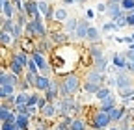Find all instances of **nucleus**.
Instances as JSON below:
<instances>
[{
    "label": "nucleus",
    "instance_id": "obj_24",
    "mask_svg": "<svg viewBox=\"0 0 134 130\" xmlns=\"http://www.w3.org/2000/svg\"><path fill=\"white\" fill-rule=\"evenodd\" d=\"M103 87V86H99V84H91V82H84V86H82V91L86 93V95H97V91Z\"/></svg>",
    "mask_w": 134,
    "mask_h": 130
},
{
    "label": "nucleus",
    "instance_id": "obj_4",
    "mask_svg": "<svg viewBox=\"0 0 134 130\" xmlns=\"http://www.w3.org/2000/svg\"><path fill=\"white\" fill-rule=\"evenodd\" d=\"M84 82H91V84L104 86V82H106V73H100V71H97V69H88L86 74H84Z\"/></svg>",
    "mask_w": 134,
    "mask_h": 130
},
{
    "label": "nucleus",
    "instance_id": "obj_1",
    "mask_svg": "<svg viewBox=\"0 0 134 130\" xmlns=\"http://www.w3.org/2000/svg\"><path fill=\"white\" fill-rule=\"evenodd\" d=\"M62 84H60V97H67V95H75L78 93V89L82 87V80L76 73H69L60 78Z\"/></svg>",
    "mask_w": 134,
    "mask_h": 130
},
{
    "label": "nucleus",
    "instance_id": "obj_46",
    "mask_svg": "<svg viewBox=\"0 0 134 130\" xmlns=\"http://www.w3.org/2000/svg\"><path fill=\"white\" fill-rule=\"evenodd\" d=\"M130 130H134V125H132V126H130Z\"/></svg>",
    "mask_w": 134,
    "mask_h": 130
},
{
    "label": "nucleus",
    "instance_id": "obj_32",
    "mask_svg": "<svg viewBox=\"0 0 134 130\" xmlns=\"http://www.w3.org/2000/svg\"><path fill=\"white\" fill-rule=\"evenodd\" d=\"M36 78H37V74L36 73H32V71H24V80L34 87V82H36Z\"/></svg>",
    "mask_w": 134,
    "mask_h": 130
},
{
    "label": "nucleus",
    "instance_id": "obj_12",
    "mask_svg": "<svg viewBox=\"0 0 134 130\" xmlns=\"http://www.w3.org/2000/svg\"><path fill=\"white\" fill-rule=\"evenodd\" d=\"M88 54L91 56V60H99V58L106 56L104 46L100 45V43H90V46H88Z\"/></svg>",
    "mask_w": 134,
    "mask_h": 130
},
{
    "label": "nucleus",
    "instance_id": "obj_5",
    "mask_svg": "<svg viewBox=\"0 0 134 130\" xmlns=\"http://www.w3.org/2000/svg\"><path fill=\"white\" fill-rule=\"evenodd\" d=\"M39 117L45 119V121H58V119H60V111H58L56 104H54V102H48V104L41 110Z\"/></svg>",
    "mask_w": 134,
    "mask_h": 130
},
{
    "label": "nucleus",
    "instance_id": "obj_15",
    "mask_svg": "<svg viewBox=\"0 0 134 130\" xmlns=\"http://www.w3.org/2000/svg\"><path fill=\"white\" fill-rule=\"evenodd\" d=\"M54 46H56V45L50 41V37L37 39V50L43 52V54H47V56H48V52H52V50H54Z\"/></svg>",
    "mask_w": 134,
    "mask_h": 130
},
{
    "label": "nucleus",
    "instance_id": "obj_10",
    "mask_svg": "<svg viewBox=\"0 0 134 130\" xmlns=\"http://www.w3.org/2000/svg\"><path fill=\"white\" fill-rule=\"evenodd\" d=\"M48 87H50V76H45V74H37L36 82H34V91L45 93V91H47Z\"/></svg>",
    "mask_w": 134,
    "mask_h": 130
},
{
    "label": "nucleus",
    "instance_id": "obj_40",
    "mask_svg": "<svg viewBox=\"0 0 134 130\" xmlns=\"http://www.w3.org/2000/svg\"><path fill=\"white\" fill-rule=\"evenodd\" d=\"M62 2H63L65 6H71V4H76V2H75V0H62Z\"/></svg>",
    "mask_w": 134,
    "mask_h": 130
},
{
    "label": "nucleus",
    "instance_id": "obj_16",
    "mask_svg": "<svg viewBox=\"0 0 134 130\" xmlns=\"http://www.w3.org/2000/svg\"><path fill=\"white\" fill-rule=\"evenodd\" d=\"M24 13L30 19H34V17L39 15V6H37L36 0H24Z\"/></svg>",
    "mask_w": 134,
    "mask_h": 130
},
{
    "label": "nucleus",
    "instance_id": "obj_3",
    "mask_svg": "<svg viewBox=\"0 0 134 130\" xmlns=\"http://www.w3.org/2000/svg\"><path fill=\"white\" fill-rule=\"evenodd\" d=\"M48 37L56 46H62V45H69L71 43V36L62 28V30H50L48 32Z\"/></svg>",
    "mask_w": 134,
    "mask_h": 130
},
{
    "label": "nucleus",
    "instance_id": "obj_19",
    "mask_svg": "<svg viewBox=\"0 0 134 130\" xmlns=\"http://www.w3.org/2000/svg\"><path fill=\"white\" fill-rule=\"evenodd\" d=\"M0 43H2V46H8V48L17 46V39L13 37V34H9V32H2V34H0Z\"/></svg>",
    "mask_w": 134,
    "mask_h": 130
},
{
    "label": "nucleus",
    "instance_id": "obj_26",
    "mask_svg": "<svg viewBox=\"0 0 134 130\" xmlns=\"http://www.w3.org/2000/svg\"><path fill=\"white\" fill-rule=\"evenodd\" d=\"M13 28H15V19H6V17H2V32H13Z\"/></svg>",
    "mask_w": 134,
    "mask_h": 130
},
{
    "label": "nucleus",
    "instance_id": "obj_30",
    "mask_svg": "<svg viewBox=\"0 0 134 130\" xmlns=\"http://www.w3.org/2000/svg\"><path fill=\"white\" fill-rule=\"evenodd\" d=\"M117 26H119V28H127L129 26V22H127V11H123L121 15H119V17H117L115 21H114Z\"/></svg>",
    "mask_w": 134,
    "mask_h": 130
},
{
    "label": "nucleus",
    "instance_id": "obj_20",
    "mask_svg": "<svg viewBox=\"0 0 134 130\" xmlns=\"http://www.w3.org/2000/svg\"><path fill=\"white\" fill-rule=\"evenodd\" d=\"M103 30H99L97 26H90V30H88V39L86 41H90V43H100V39H103Z\"/></svg>",
    "mask_w": 134,
    "mask_h": 130
},
{
    "label": "nucleus",
    "instance_id": "obj_34",
    "mask_svg": "<svg viewBox=\"0 0 134 130\" xmlns=\"http://www.w3.org/2000/svg\"><path fill=\"white\" fill-rule=\"evenodd\" d=\"M30 89H34V87H32V86L26 82L24 78H23L21 82H19V86H17V91H30Z\"/></svg>",
    "mask_w": 134,
    "mask_h": 130
},
{
    "label": "nucleus",
    "instance_id": "obj_8",
    "mask_svg": "<svg viewBox=\"0 0 134 130\" xmlns=\"http://www.w3.org/2000/svg\"><path fill=\"white\" fill-rule=\"evenodd\" d=\"M110 67H112V58H110V56H103V58L91 61V69H97V71H100V73H106Z\"/></svg>",
    "mask_w": 134,
    "mask_h": 130
},
{
    "label": "nucleus",
    "instance_id": "obj_18",
    "mask_svg": "<svg viewBox=\"0 0 134 130\" xmlns=\"http://www.w3.org/2000/svg\"><path fill=\"white\" fill-rule=\"evenodd\" d=\"M78 22H80V21H78V19H75V17H69V19L63 22V30L71 36V39L75 37V32H76V28H78Z\"/></svg>",
    "mask_w": 134,
    "mask_h": 130
},
{
    "label": "nucleus",
    "instance_id": "obj_41",
    "mask_svg": "<svg viewBox=\"0 0 134 130\" xmlns=\"http://www.w3.org/2000/svg\"><path fill=\"white\" fill-rule=\"evenodd\" d=\"M106 130H121V128H119V125H112V126H108Z\"/></svg>",
    "mask_w": 134,
    "mask_h": 130
},
{
    "label": "nucleus",
    "instance_id": "obj_11",
    "mask_svg": "<svg viewBox=\"0 0 134 130\" xmlns=\"http://www.w3.org/2000/svg\"><path fill=\"white\" fill-rule=\"evenodd\" d=\"M106 4H108L106 6V17H108V21H115L123 13L121 4H114V2H106Z\"/></svg>",
    "mask_w": 134,
    "mask_h": 130
},
{
    "label": "nucleus",
    "instance_id": "obj_31",
    "mask_svg": "<svg viewBox=\"0 0 134 130\" xmlns=\"http://www.w3.org/2000/svg\"><path fill=\"white\" fill-rule=\"evenodd\" d=\"M43 97H45V99H47L48 102H54V101L58 99V97H60V95H58L56 91H52V89H47V91L43 93Z\"/></svg>",
    "mask_w": 134,
    "mask_h": 130
},
{
    "label": "nucleus",
    "instance_id": "obj_39",
    "mask_svg": "<svg viewBox=\"0 0 134 130\" xmlns=\"http://www.w3.org/2000/svg\"><path fill=\"white\" fill-rule=\"evenodd\" d=\"M86 19L88 21H93L95 19V11L93 9H86Z\"/></svg>",
    "mask_w": 134,
    "mask_h": 130
},
{
    "label": "nucleus",
    "instance_id": "obj_33",
    "mask_svg": "<svg viewBox=\"0 0 134 130\" xmlns=\"http://www.w3.org/2000/svg\"><path fill=\"white\" fill-rule=\"evenodd\" d=\"M26 71H32V73L39 74V67H37V63L32 60V56H30V61H28V65H26Z\"/></svg>",
    "mask_w": 134,
    "mask_h": 130
},
{
    "label": "nucleus",
    "instance_id": "obj_27",
    "mask_svg": "<svg viewBox=\"0 0 134 130\" xmlns=\"http://www.w3.org/2000/svg\"><path fill=\"white\" fill-rule=\"evenodd\" d=\"M100 30H103L104 34H110V32H117V30H121V28L117 26L114 21H106V22L103 24V28H100Z\"/></svg>",
    "mask_w": 134,
    "mask_h": 130
},
{
    "label": "nucleus",
    "instance_id": "obj_2",
    "mask_svg": "<svg viewBox=\"0 0 134 130\" xmlns=\"http://www.w3.org/2000/svg\"><path fill=\"white\" fill-rule=\"evenodd\" d=\"M88 123H90L91 130H106L108 126H112V119L108 115V111L100 110V108H95L93 110V113L90 115Z\"/></svg>",
    "mask_w": 134,
    "mask_h": 130
},
{
    "label": "nucleus",
    "instance_id": "obj_37",
    "mask_svg": "<svg viewBox=\"0 0 134 130\" xmlns=\"http://www.w3.org/2000/svg\"><path fill=\"white\" fill-rule=\"evenodd\" d=\"M127 22H129V28H134V9L127 11Z\"/></svg>",
    "mask_w": 134,
    "mask_h": 130
},
{
    "label": "nucleus",
    "instance_id": "obj_42",
    "mask_svg": "<svg viewBox=\"0 0 134 130\" xmlns=\"http://www.w3.org/2000/svg\"><path fill=\"white\" fill-rule=\"evenodd\" d=\"M106 2H114V4H121L123 0H106Z\"/></svg>",
    "mask_w": 134,
    "mask_h": 130
},
{
    "label": "nucleus",
    "instance_id": "obj_25",
    "mask_svg": "<svg viewBox=\"0 0 134 130\" xmlns=\"http://www.w3.org/2000/svg\"><path fill=\"white\" fill-rule=\"evenodd\" d=\"M110 95H114L112 93V87H108V86H103L99 91H97V95H95V99L97 101H104L106 97H110Z\"/></svg>",
    "mask_w": 134,
    "mask_h": 130
},
{
    "label": "nucleus",
    "instance_id": "obj_21",
    "mask_svg": "<svg viewBox=\"0 0 134 130\" xmlns=\"http://www.w3.org/2000/svg\"><path fill=\"white\" fill-rule=\"evenodd\" d=\"M114 106H117V97H115V95H110V97H106L104 101H99V106H97V108L108 111V110L114 108Z\"/></svg>",
    "mask_w": 134,
    "mask_h": 130
},
{
    "label": "nucleus",
    "instance_id": "obj_7",
    "mask_svg": "<svg viewBox=\"0 0 134 130\" xmlns=\"http://www.w3.org/2000/svg\"><path fill=\"white\" fill-rule=\"evenodd\" d=\"M90 21L88 19H82L80 22H78V28H76V32H75V41H84V39H88V30H90Z\"/></svg>",
    "mask_w": 134,
    "mask_h": 130
},
{
    "label": "nucleus",
    "instance_id": "obj_35",
    "mask_svg": "<svg viewBox=\"0 0 134 130\" xmlns=\"http://www.w3.org/2000/svg\"><path fill=\"white\" fill-rule=\"evenodd\" d=\"M121 8H123V11H132L134 9V0H123Z\"/></svg>",
    "mask_w": 134,
    "mask_h": 130
},
{
    "label": "nucleus",
    "instance_id": "obj_38",
    "mask_svg": "<svg viewBox=\"0 0 134 130\" xmlns=\"http://www.w3.org/2000/svg\"><path fill=\"white\" fill-rule=\"evenodd\" d=\"M106 2H99V4H95V9H97V13H106Z\"/></svg>",
    "mask_w": 134,
    "mask_h": 130
},
{
    "label": "nucleus",
    "instance_id": "obj_45",
    "mask_svg": "<svg viewBox=\"0 0 134 130\" xmlns=\"http://www.w3.org/2000/svg\"><path fill=\"white\" fill-rule=\"evenodd\" d=\"M130 36H132V39H134V32H132V34H130Z\"/></svg>",
    "mask_w": 134,
    "mask_h": 130
},
{
    "label": "nucleus",
    "instance_id": "obj_6",
    "mask_svg": "<svg viewBox=\"0 0 134 130\" xmlns=\"http://www.w3.org/2000/svg\"><path fill=\"white\" fill-rule=\"evenodd\" d=\"M8 69H9V73H13V74H17V76H23V74H24V71H26V67L21 63V60L15 56V52H11V54H9Z\"/></svg>",
    "mask_w": 134,
    "mask_h": 130
},
{
    "label": "nucleus",
    "instance_id": "obj_44",
    "mask_svg": "<svg viewBox=\"0 0 134 130\" xmlns=\"http://www.w3.org/2000/svg\"><path fill=\"white\" fill-rule=\"evenodd\" d=\"M129 48H130V50H134V43H132V45H129Z\"/></svg>",
    "mask_w": 134,
    "mask_h": 130
},
{
    "label": "nucleus",
    "instance_id": "obj_22",
    "mask_svg": "<svg viewBox=\"0 0 134 130\" xmlns=\"http://www.w3.org/2000/svg\"><path fill=\"white\" fill-rule=\"evenodd\" d=\"M67 19H69V11H67L63 6H60V8H56V9H54V21H56V22L63 24Z\"/></svg>",
    "mask_w": 134,
    "mask_h": 130
},
{
    "label": "nucleus",
    "instance_id": "obj_14",
    "mask_svg": "<svg viewBox=\"0 0 134 130\" xmlns=\"http://www.w3.org/2000/svg\"><path fill=\"white\" fill-rule=\"evenodd\" d=\"M17 126L19 130H32V117L28 113H17Z\"/></svg>",
    "mask_w": 134,
    "mask_h": 130
},
{
    "label": "nucleus",
    "instance_id": "obj_28",
    "mask_svg": "<svg viewBox=\"0 0 134 130\" xmlns=\"http://www.w3.org/2000/svg\"><path fill=\"white\" fill-rule=\"evenodd\" d=\"M11 34H13V37H15L17 41L23 39V37H24V26H21V24H17V22H15V28H13Z\"/></svg>",
    "mask_w": 134,
    "mask_h": 130
},
{
    "label": "nucleus",
    "instance_id": "obj_9",
    "mask_svg": "<svg viewBox=\"0 0 134 130\" xmlns=\"http://www.w3.org/2000/svg\"><path fill=\"white\" fill-rule=\"evenodd\" d=\"M21 76H17V74H13V73H9V71H2L0 73V86H6V84H11V86H19V82H21Z\"/></svg>",
    "mask_w": 134,
    "mask_h": 130
},
{
    "label": "nucleus",
    "instance_id": "obj_43",
    "mask_svg": "<svg viewBox=\"0 0 134 130\" xmlns=\"http://www.w3.org/2000/svg\"><path fill=\"white\" fill-rule=\"evenodd\" d=\"M76 4H84V2H88V0H75Z\"/></svg>",
    "mask_w": 134,
    "mask_h": 130
},
{
    "label": "nucleus",
    "instance_id": "obj_13",
    "mask_svg": "<svg viewBox=\"0 0 134 130\" xmlns=\"http://www.w3.org/2000/svg\"><path fill=\"white\" fill-rule=\"evenodd\" d=\"M110 58H112V65H114L115 69H127L129 60H127L125 52H114Z\"/></svg>",
    "mask_w": 134,
    "mask_h": 130
},
{
    "label": "nucleus",
    "instance_id": "obj_17",
    "mask_svg": "<svg viewBox=\"0 0 134 130\" xmlns=\"http://www.w3.org/2000/svg\"><path fill=\"white\" fill-rule=\"evenodd\" d=\"M15 4L11 0H2V17L6 19H15Z\"/></svg>",
    "mask_w": 134,
    "mask_h": 130
},
{
    "label": "nucleus",
    "instance_id": "obj_29",
    "mask_svg": "<svg viewBox=\"0 0 134 130\" xmlns=\"http://www.w3.org/2000/svg\"><path fill=\"white\" fill-rule=\"evenodd\" d=\"M37 6H39V13L43 15V17H45V15L50 11V8H52V6H50V4L47 2V0H39V2H37Z\"/></svg>",
    "mask_w": 134,
    "mask_h": 130
},
{
    "label": "nucleus",
    "instance_id": "obj_23",
    "mask_svg": "<svg viewBox=\"0 0 134 130\" xmlns=\"http://www.w3.org/2000/svg\"><path fill=\"white\" fill-rule=\"evenodd\" d=\"M15 93H17V87L11 86V84L0 86V99H2V101H6L8 97H11V95H15Z\"/></svg>",
    "mask_w": 134,
    "mask_h": 130
},
{
    "label": "nucleus",
    "instance_id": "obj_36",
    "mask_svg": "<svg viewBox=\"0 0 134 130\" xmlns=\"http://www.w3.org/2000/svg\"><path fill=\"white\" fill-rule=\"evenodd\" d=\"M2 130H19V126H17V123L4 121V123H2Z\"/></svg>",
    "mask_w": 134,
    "mask_h": 130
}]
</instances>
